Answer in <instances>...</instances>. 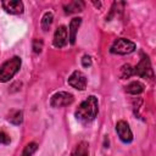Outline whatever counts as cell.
<instances>
[{
    "mask_svg": "<svg viewBox=\"0 0 156 156\" xmlns=\"http://www.w3.org/2000/svg\"><path fill=\"white\" fill-rule=\"evenodd\" d=\"M98 110V99L91 95L78 106L76 111V118L82 123H90L95 119Z\"/></svg>",
    "mask_w": 156,
    "mask_h": 156,
    "instance_id": "6da1fadb",
    "label": "cell"
},
{
    "mask_svg": "<svg viewBox=\"0 0 156 156\" xmlns=\"http://www.w3.org/2000/svg\"><path fill=\"white\" fill-rule=\"evenodd\" d=\"M82 65H83L84 67L91 66V58H90V56H88V55L83 56V58H82Z\"/></svg>",
    "mask_w": 156,
    "mask_h": 156,
    "instance_id": "ffe728a7",
    "label": "cell"
},
{
    "mask_svg": "<svg viewBox=\"0 0 156 156\" xmlns=\"http://www.w3.org/2000/svg\"><path fill=\"white\" fill-rule=\"evenodd\" d=\"M83 7H84V4H83L82 1H72V2H69L68 5L65 6V9H66L65 12H66V13L79 12V11L83 10Z\"/></svg>",
    "mask_w": 156,
    "mask_h": 156,
    "instance_id": "4fadbf2b",
    "label": "cell"
},
{
    "mask_svg": "<svg viewBox=\"0 0 156 156\" xmlns=\"http://www.w3.org/2000/svg\"><path fill=\"white\" fill-rule=\"evenodd\" d=\"M74 98L72 94L66 93V91H60L52 95L51 100H50V105L52 107H63V106H68L73 102Z\"/></svg>",
    "mask_w": 156,
    "mask_h": 156,
    "instance_id": "277c9868",
    "label": "cell"
},
{
    "mask_svg": "<svg viewBox=\"0 0 156 156\" xmlns=\"http://www.w3.org/2000/svg\"><path fill=\"white\" fill-rule=\"evenodd\" d=\"M126 91L133 95H138L144 91V84L140 82H132L126 87Z\"/></svg>",
    "mask_w": 156,
    "mask_h": 156,
    "instance_id": "8fae6325",
    "label": "cell"
},
{
    "mask_svg": "<svg viewBox=\"0 0 156 156\" xmlns=\"http://www.w3.org/2000/svg\"><path fill=\"white\" fill-rule=\"evenodd\" d=\"M71 156H89V147H88V144H87L85 141L79 143V144L74 147V150H73V152H72Z\"/></svg>",
    "mask_w": 156,
    "mask_h": 156,
    "instance_id": "7c38bea8",
    "label": "cell"
},
{
    "mask_svg": "<svg viewBox=\"0 0 156 156\" xmlns=\"http://www.w3.org/2000/svg\"><path fill=\"white\" fill-rule=\"evenodd\" d=\"M68 84L74 88V89H78V90H84L85 87H87V77L83 72L80 71H74L69 78H68Z\"/></svg>",
    "mask_w": 156,
    "mask_h": 156,
    "instance_id": "8992f818",
    "label": "cell"
},
{
    "mask_svg": "<svg viewBox=\"0 0 156 156\" xmlns=\"http://www.w3.org/2000/svg\"><path fill=\"white\" fill-rule=\"evenodd\" d=\"M134 50H135V44L124 38H119L115 40V43L111 46V52L117 55H127L133 52Z\"/></svg>",
    "mask_w": 156,
    "mask_h": 156,
    "instance_id": "3957f363",
    "label": "cell"
},
{
    "mask_svg": "<svg viewBox=\"0 0 156 156\" xmlns=\"http://www.w3.org/2000/svg\"><path fill=\"white\" fill-rule=\"evenodd\" d=\"M1 5H2V7L9 13L18 15V13H22L23 12V4H22V1H18V0H9V1H2Z\"/></svg>",
    "mask_w": 156,
    "mask_h": 156,
    "instance_id": "ba28073f",
    "label": "cell"
},
{
    "mask_svg": "<svg viewBox=\"0 0 156 156\" xmlns=\"http://www.w3.org/2000/svg\"><path fill=\"white\" fill-rule=\"evenodd\" d=\"M116 130H117V134H118L119 139L123 143H130L133 140V134H132V130H130V128H129L127 122H124V121L117 122Z\"/></svg>",
    "mask_w": 156,
    "mask_h": 156,
    "instance_id": "52a82bcc",
    "label": "cell"
},
{
    "mask_svg": "<svg viewBox=\"0 0 156 156\" xmlns=\"http://www.w3.org/2000/svg\"><path fill=\"white\" fill-rule=\"evenodd\" d=\"M41 49H43V41L35 39V40L33 41V50H34V52L39 54V52L41 51Z\"/></svg>",
    "mask_w": 156,
    "mask_h": 156,
    "instance_id": "ac0fdd59",
    "label": "cell"
},
{
    "mask_svg": "<svg viewBox=\"0 0 156 156\" xmlns=\"http://www.w3.org/2000/svg\"><path fill=\"white\" fill-rule=\"evenodd\" d=\"M80 23H82V18H79V17L73 18L69 23V43L71 44L76 43V35H77V30H78Z\"/></svg>",
    "mask_w": 156,
    "mask_h": 156,
    "instance_id": "30bf717a",
    "label": "cell"
},
{
    "mask_svg": "<svg viewBox=\"0 0 156 156\" xmlns=\"http://www.w3.org/2000/svg\"><path fill=\"white\" fill-rule=\"evenodd\" d=\"M133 73H134V69H133V67H132L130 65L127 63V65H123V66L121 67L119 76H121L122 79H127V78H129Z\"/></svg>",
    "mask_w": 156,
    "mask_h": 156,
    "instance_id": "9a60e30c",
    "label": "cell"
},
{
    "mask_svg": "<svg viewBox=\"0 0 156 156\" xmlns=\"http://www.w3.org/2000/svg\"><path fill=\"white\" fill-rule=\"evenodd\" d=\"M10 143V136L4 133V132H0V145L1 144H9Z\"/></svg>",
    "mask_w": 156,
    "mask_h": 156,
    "instance_id": "d6986e66",
    "label": "cell"
},
{
    "mask_svg": "<svg viewBox=\"0 0 156 156\" xmlns=\"http://www.w3.org/2000/svg\"><path fill=\"white\" fill-rule=\"evenodd\" d=\"M9 121L13 124H20L22 122V112L21 111H13L9 116Z\"/></svg>",
    "mask_w": 156,
    "mask_h": 156,
    "instance_id": "2e32d148",
    "label": "cell"
},
{
    "mask_svg": "<svg viewBox=\"0 0 156 156\" xmlns=\"http://www.w3.org/2000/svg\"><path fill=\"white\" fill-rule=\"evenodd\" d=\"M67 44V29L65 26H60L54 35V45L56 48H63Z\"/></svg>",
    "mask_w": 156,
    "mask_h": 156,
    "instance_id": "9c48e42d",
    "label": "cell"
},
{
    "mask_svg": "<svg viewBox=\"0 0 156 156\" xmlns=\"http://www.w3.org/2000/svg\"><path fill=\"white\" fill-rule=\"evenodd\" d=\"M52 20H54V16L51 12H46L44 16H43V20H41V28L44 30H48L52 23Z\"/></svg>",
    "mask_w": 156,
    "mask_h": 156,
    "instance_id": "5bb4252c",
    "label": "cell"
},
{
    "mask_svg": "<svg viewBox=\"0 0 156 156\" xmlns=\"http://www.w3.org/2000/svg\"><path fill=\"white\" fill-rule=\"evenodd\" d=\"M134 73H136L140 77L144 78H152L154 73H152V67L150 63V60L147 58V56H143L141 60L139 61V63L135 67Z\"/></svg>",
    "mask_w": 156,
    "mask_h": 156,
    "instance_id": "5b68a950",
    "label": "cell"
},
{
    "mask_svg": "<svg viewBox=\"0 0 156 156\" xmlns=\"http://www.w3.org/2000/svg\"><path fill=\"white\" fill-rule=\"evenodd\" d=\"M35 150H37V144L35 143H30V144H28L24 147V150H23V152H22L21 156H32Z\"/></svg>",
    "mask_w": 156,
    "mask_h": 156,
    "instance_id": "e0dca14e",
    "label": "cell"
},
{
    "mask_svg": "<svg viewBox=\"0 0 156 156\" xmlns=\"http://www.w3.org/2000/svg\"><path fill=\"white\" fill-rule=\"evenodd\" d=\"M20 67H21V58L18 56L7 60L0 68V82L2 83L9 82L18 72Z\"/></svg>",
    "mask_w": 156,
    "mask_h": 156,
    "instance_id": "7a4b0ae2",
    "label": "cell"
}]
</instances>
